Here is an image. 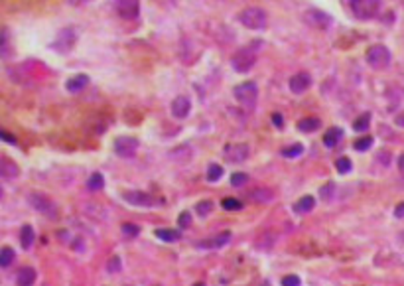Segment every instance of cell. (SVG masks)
Masks as SVG:
<instances>
[{"instance_id": "cell-42", "label": "cell", "mask_w": 404, "mask_h": 286, "mask_svg": "<svg viewBox=\"0 0 404 286\" xmlns=\"http://www.w3.org/2000/svg\"><path fill=\"white\" fill-rule=\"evenodd\" d=\"M300 282H302V280H300L298 276H292V274H290V276H284V278H282V284H286V286H290V284L300 286Z\"/></svg>"}, {"instance_id": "cell-48", "label": "cell", "mask_w": 404, "mask_h": 286, "mask_svg": "<svg viewBox=\"0 0 404 286\" xmlns=\"http://www.w3.org/2000/svg\"><path fill=\"white\" fill-rule=\"evenodd\" d=\"M396 122H398V124H404V117H398V121Z\"/></svg>"}, {"instance_id": "cell-9", "label": "cell", "mask_w": 404, "mask_h": 286, "mask_svg": "<svg viewBox=\"0 0 404 286\" xmlns=\"http://www.w3.org/2000/svg\"><path fill=\"white\" fill-rule=\"evenodd\" d=\"M225 158L229 160V162H245L247 158H249V154H251V148H249V144H245V142H233V144H227L225 146Z\"/></svg>"}, {"instance_id": "cell-13", "label": "cell", "mask_w": 404, "mask_h": 286, "mask_svg": "<svg viewBox=\"0 0 404 286\" xmlns=\"http://www.w3.org/2000/svg\"><path fill=\"white\" fill-rule=\"evenodd\" d=\"M310 87H312V75L306 73V71H300V73H296V75L290 79V91L294 95H302V93H306Z\"/></svg>"}, {"instance_id": "cell-14", "label": "cell", "mask_w": 404, "mask_h": 286, "mask_svg": "<svg viewBox=\"0 0 404 286\" xmlns=\"http://www.w3.org/2000/svg\"><path fill=\"white\" fill-rule=\"evenodd\" d=\"M190 111H192V101H190V97L178 95V97L172 101V115H174L176 119H185V117L190 115Z\"/></svg>"}, {"instance_id": "cell-37", "label": "cell", "mask_w": 404, "mask_h": 286, "mask_svg": "<svg viewBox=\"0 0 404 286\" xmlns=\"http://www.w3.org/2000/svg\"><path fill=\"white\" fill-rule=\"evenodd\" d=\"M122 233H124L126 237H130V239H134L136 235L140 233V229H138V225H134V223H124V225H122Z\"/></svg>"}, {"instance_id": "cell-22", "label": "cell", "mask_w": 404, "mask_h": 286, "mask_svg": "<svg viewBox=\"0 0 404 286\" xmlns=\"http://www.w3.org/2000/svg\"><path fill=\"white\" fill-rule=\"evenodd\" d=\"M154 235L166 243H176V241H180L181 239V233L178 231V229H156V231H154Z\"/></svg>"}, {"instance_id": "cell-11", "label": "cell", "mask_w": 404, "mask_h": 286, "mask_svg": "<svg viewBox=\"0 0 404 286\" xmlns=\"http://www.w3.org/2000/svg\"><path fill=\"white\" fill-rule=\"evenodd\" d=\"M115 6L124 20H136L140 14V0H115Z\"/></svg>"}, {"instance_id": "cell-30", "label": "cell", "mask_w": 404, "mask_h": 286, "mask_svg": "<svg viewBox=\"0 0 404 286\" xmlns=\"http://www.w3.org/2000/svg\"><path fill=\"white\" fill-rule=\"evenodd\" d=\"M223 178V168L219 164H211L207 168V180L209 181H219Z\"/></svg>"}, {"instance_id": "cell-5", "label": "cell", "mask_w": 404, "mask_h": 286, "mask_svg": "<svg viewBox=\"0 0 404 286\" xmlns=\"http://www.w3.org/2000/svg\"><path fill=\"white\" fill-rule=\"evenodd\" d=\"M77 44V32L75 28L67 26L56 36V40L51 42V49H56L58 54H69Z\"/></svg>"}, {"instance_id": "cell-12", "label": "cell", "mask_w": 404, "mask_h": 286, "mask_svg": "<svg viewBox=\"0 0 404 286\" xmlns=\"http://www.w3.org/2000/svg\"><path fill=\"white\" fill-rule=\"evenodd\" d=\"M138 150V140L132 136H119L115 140V152L122 158H132Z\"/></svg>"}, {"instance_id": "cell-19", "label": "cell", "mask_w": 404, "mask_h": 286, "mask_svg": "<svg viewBox=\"0 0 404 286\" xmlns=\"http://www.w3.org/2000/svg\"><path fill=\"white\" fill-rule=\"evenodd\" d=\"M314 207H315V199L312 196L300 197L298 201L294 203V211H296V213H302V215H306V213L314 211Z\"/></svg>"}, {"instance_id": "cell-39", "label": "cell", "mask_w": 404, "mask_h": 286, "mask_svg": "<svg viewBox=\"0 0 404 286\" xmlns=\"http://www.w3.org/2000/svg\"><path fill=\"white\" fill-rule=\"evenodd\" d=\"M333 192H335V186L330 181V184H326V186L319 190V196H321V199H326V201H328V199L333 197Z\"/></svg>"}, {"instance_id": "cell-43", "label": "cell", "mask_w": 404, "mask_h": 286, "mask_svg": "<svg viewBox=\"0 0 404 286\" xmlns=\"http://www.w3.org/2000/svg\"><path fill=\"white\" fill-rule=\"evenodd\" d=\"M272 122H274L278 128H282V126H284V119H282L278 113H274V115H272Z\"/></svg>"}, {"instance_id": "cell-6", "label": "cell", "mask_w": 404, "mask_h": 286, "mask_svg": "<svg viewBox=\"0 0 404 286\" xmlns=\"http://www.w3.org/2000/svg\"><path fill=\"white\" fill-rule=\"evenodd\" d=\"M233 95H235V99L239 101L240 105L255 107L256 99H258V87H256L255 81H245V83H240V85H237L233 89Z\"/></svg>"}, {"instance_id": "cell-4", "label": "cell", "mask_w": 404, "mask_h": 286, "mask_svg": "<svg viewBox=\"0 0 404 286\" xmlns=\"http://www.w3.org/2000/svg\"><path fill=\"white\" fill-rule=\"evenodd\" d=\"M390 60H392L390 49L383 44L373 45V47H369V51H367V63H369L373 69H387L390 65Z\"/></svg>"}, {"instance_id": "cell-23", "label": "cell", "mask_w": 404, "mask_h": 286, "mask_svg": "<svg viewBox=\"0 0 404 286\" xmlns=\"http://www.w3.org/2000/svg\"><path fill=\"white\" fill-rule=\"evenodd\" d=\"M341 138H343V131L337 128V126H333V128H330V133L324 136V144H326L328 148H335V146L339 144Z\"/></svg>"}, {"instance_id": "cell-40", "label": "cell", "mask_w": 404, "mask_h": 286, "mask_svg": "<svg viewBox=\"0 0 404 286\" xmlns=\"http://www.w3.org/2000/svg\"><path fill=\"white\" fill-rule=\"evenodd\" d=\"M178 223H180L181 229H187V227L192 225V213L190 211H181L180 217H178Z\"/></svg>"}, {"instance_id": "cell-17", "label": "cell", "mask_w": 404, "mask_h": 286, "mask_svg": "<svg viewBox=\"0 0 404 286\" xmlns=\"http://www.w3.org/2000/svg\"><path fill=\"white\" fill-rule=\"evenodd\" d=\"M229 239H231V231H223V233H219V235H215L211 241H205V243H199L197 247L199 249H219V247H223V245H227L229 243Z\"/></svg>"}, {"instance_id": "cell-44", "label": "cell", "mask_w": 404, "mask_h": 286, "mask_svg": "<svg viewBox=\"0 0 404 286\" xmlns=\"http://www.w3.org/2000/svg\"><path fill=\"white\" fill-rule=\"evenodd\" d=\"M0 138L2 140H8L10 144H16V136H12V135H8V133H4L2 128H0Z\"/></svg>"}, {"instance_id": "cell-45", "label": "cell", "mask_w": 404, "mask_h": 286, "mask_svg": "<svg viewBox=\"0 0 404 286\" xmlns=\"http://www.w3.org/2000/svg\"><path fill=\"white\" fill-rule=\"evenodd\" d=\"M394 215H396L398 219H404V201H402V203H398V205L394 207Z\"/></svg>"}, {"instance_id": "cell-29", "label": "cell", "mask_w": 404, "mask_h": 286, "mask_svg": "<svg viewBox=\"0 0 404 286\" xmlns=\"http://www.w3.org/2000/svg\"><path fill=\"white\" fill-rule=\"evenodd\" d=\"M369 126H371V115H369V113H365L363 117H359L357 121L353 122V131H357V133L369 131Z\"/></svg>"}, {"instance_id": "cell-50", "label": "cell", "mask_w": 404, "mask_h": 286, "mask_svg": "<svg viewBox=\"0 0 404 286\" xmlns=\"http://www.w3.org/2000/svg\"><path fill=\"white\" fill-rule=\"evenodd\" d=\"M400 239H402V241H404V231H402V233H400Z\"/></svg>"}, {"instance_id": "cell-3", "label": "cell", "mask_w": 404, "mask_h": 286, "mask_svg": "<svg viewBox=\"0 0 404 286\" xmlns=\"http://www.w3.org/2000/svg\"><path fill=\"white\" fill-rule=\"evenodd\" d=\"M231 65L237 73H249L256 65V54L251 47H243L239 51H235V56L231 58Z\"/></svg>"}, {"instance_id": "cell-20", "label": "cell", "mask_w": 404, "mask_h": 286, "mask_svg": "<svg viewBox=\"0 0 404 286\" xmlns=\"http://www.w3.org/2000/svg\"><path fill=\"white\" fill-rule=\"evenodd\" d=\"M249 197H251V201H255V203H266V201H270V199L274 197V192L268 190V188H256V190H253V192L249 194Z\"/></svg>"}, {"instance_id": "cell-41", "label": "cell", "mask_w": 404, "mask_h": 286, "mask_svg": "<svg viewBox=\"0 0 404 286\" xmlns=\"http://www.w3.org/2000/svg\"><path fill=\"white\" fill-rule=\"evenodd\" d=\"M376 158H379V162H381V164L383 166H389L390 164V154L387 150H381L379 152V156H376Z\"/></svg>"}, {"instance_id": "cell-2", "label": "cell", "mask_w": 404, "mask_h": 286, "mask_svg": "<svg viewBox=\"0 0 404 286\" xmlns=\"http://www.w3.org/2000/svg\"><path fill=\"white\" fill-rule=\"evenodd\" d=\"M349 6H351L355 18L373 20L381 10V0H349Z\"/></svg>"}, {"instance_id": "cell-26", "label": "cell", "mask_w": 404, "mask_h": 286, "mask_svg": "<svg viewBox=\"0 0 404 286\" xmlns=\"http://www.w3.org/2000/svg\"><path fill=\"white\" fill-rule=\"evenodd\" d=\"M14 256H16V253L12 247H2V249H0V267H2V269L10 267V265L14 263Z\"/></svg>"}, {"instance_id": "cell-21", "label": "cell", "mask_w": 404, "mask_h": 286, "mask_svg": "<svg viewBox=\"0 0 404 286\" xmlns=\"http://www.w3.org/2000/svg\"><path fill=\"white\" fill-rule=\"evenodd\" d=\"M16 282L20 286H30L36 282V271L32 269V267H24V269H20L18 272V276H16Z\"/></svg>"}, {"instance_id": "cell-24", "label": "cell", "mask_w": 404, "mask_h": 286, "mask_svg": "<svg viewBox=\"0 0 404 286\" xmlns=\"http://www.w3.org/2000/svg\"><path fill=\"white\" fill-rule=\"evenodd\" d=\"M319 126H321V121L315 117H306V119L298 121V131L302 133H315Z\"/></svg>"}, {"instance_id": "cell-35", "label": "cell", "mask_w": 404, "mask_h": 286, "mask_svg": "<svg viewBox=\"0 0 404 286\" xmlns=\"http://www.w3.org/2000/svg\"><path fill=\"white\" fill-rule=\"evenodd\" d=\"M221 205H223V207L227 211H239V210H243V203H240L239 199H235V197H225Z\"/></svg>"}, {"instance_id": "cell-16", "label": "cell", "mask_w": 404, "mask_h": 286, "mask_svg": "<svg viewBox=\"0 0 404 286\" xmlns=\"http://www.w3.org/2000/svg\"><path fill=\"white\" fill-rule=\"evenodd\" d=\"M18 176H20V166L16 164L14 160L6 158V156H0V178L14 180Z\"/></svg>"}, {"instance_id": "cell-27", "label": "cell", "mask_w": 404, "mask_h": 286, "mask_svg": "<svg viewBox=\"0 0 404 286\" xmlns=\"http://www.w3.org/2000/svg\"><path fill=\"white\" fill-rule=\"evenodd\" d=\"M87 188H89V192H101V190L105 188V178H103V174L95 172L89 180H87Z\"/></svg>"}, {"instance_id": "cell-34", "label": "cell", "mask_w": 404, "mask_h": 286, "mask_svg": "<svg viewBox=\"0 0 404 286\" xmlns=\"http://www.w3.org/2000/svg\"><path fill=\"white\" fill-rule=\"evenodd\" d=\"M106 271L111 272V274H119L122 271V263H120V256H111L109 258V263H106Z\"/></svg>"}, {"instance_id": "cell-10", "label": "cell", "mask_w": 404, "mask_h": 286, "mask_svg": "<svg viewBox=\"0 0 404 286\" xmlns=\"http://www.w3.org/2000/svg\"><path fill=\"white\" fill-rule=\"evenodd\" d=\"M122 199L134 207H152L156 203V199L146 194V192H138V190H130V192H124L122 194Z\"/></svg>"}, {"instance_id": "cell-38", "label": "cell", "mask_w": 404, "mask_h": 286, "mask_svg": "<svg viewBox=\"0 0 404 286\" xmlns=\"http://www.w3.org/2000/svg\"><path fill=\"white\" fill-rule=\"evenodd\" d=\"M247 180H249V176H247V174H243V172H237V174H233V176H231V184H233L235 188L245 186V184H247Z\"/></svg>"}, {"instance_id": "cell-8", "label": "cell", "mask_w": 404, "mask_h": 286, "mask_svg": "<svg viewBox=\"0 0 404 286\" xmlns=\"http://www.w3.org/2000/svg\"><path fill=\"white\" fill-rule=\"evenodd\" d=\"M28 203H30L38 213H44L45 217H56V215H58L56 203H53L47 196H44V194H38V192L30 194V196H28Z\"/></svg>"}, {"instance_id": "cell-49", "label": "cell", "mask_w": 404, "mask_h": 286, "mask_svg": "<svg viewBox=\"0 0 404 286\" xmlns=\"http://www.w3.org/2000/svg\"><path fill=\"white\" fill-rule=\"evenodd\" d=\"M2 196H4V190H2V186H0V199H2Z\"/></svg>"}, {"instance_id": "cell-36", "label": "cell", "mask_w": 404, "mask_h": 286, "mask_svg": "<svg viewBox=\"0 0 404 286\" xmlns=\"http://www.w3.org/2000/svg\"><path fill=\"white\" fill-rule=\"evenodd\" d=\"M302 152H304V146H302V144H294V146H290V148H284V150H282V156H286V158H296Z\"/></svg>"}, {"instance_id": "cell-1", "label": "cell", "mask_w": 404, "mask_h": 286, "mask_svg": "<svg viewBox=\"0 0 404 286\" xmlns=\"http://www.w3.org/2000/svg\"><path fill=\"white\" fill-rule=\"evenodd\" d=\"M237 18H239L240 24L245 28H249V30H264L266 24H268L266 10H262L258 6H247V8H243Z\"/></svg>"}, {"instance_id": "cell-18", "label": "cell", "mask_w": 404, "mask_h": 286, "mask_svg": "<svg viewBox=\"0 0 404 286\" xmlns=\"http://www.w3.org/2000/svg\"><path fill=\"white\" fill-rule=\"evenodd\" d=\"M87 83H89V75H85V73H79V75L71 77L67 83H65V87L69 93H79V91H83L87 87Z\"/></svg>"}, {"instance_id": "cell-25", "label": "cell", "mask_w": 404, "mask_h": 286, "mask_svg": "<svg viewBox=\"0 0 404 286\" xmlns=\"http://www.w3.org/2000/svg\"><path fill=\"white\" fill-rule=\"evenodd\" d=\"M34 239H36L34 229L30 225L22 227V231H20V245H22V249H30L32 245H34Z\"/></svg>"}, {"instance_id": "cell-47", "label": "cell", "mask_w": 404, "mask_h": 286, "mask_svg": "<svg viewBox=\"0 0 404 286\" xmlns=\"http://www.w3.org/2000/svg\"><path fill=\"white\" fill-rule=\"evenodd\" d=\"M398 170H400V172H404V152L400 154V158H398Z\"/></svg>"}, {"instance_id": "cell-7", "label": "cell", "mask_w": 404, "mask_h": 286, "mask_svg": "<svg viewBox=\"0 0 404 286\" xmlns=\"http://www.w3.org/2000/svg\"><path fill=\"white\" fill-rule=\"evenodd\" d=\"M304 22L314 30H328L333 24V18L319 8H310V10L304 12Z\"/></svg>"}, {"instance_id": "cell-28", "label": "cell", "mask_w": 404, "mask_h": 286, "mask_svg": "<svg viewBox=\"0 0 404 286\" xmlns=\"http://www.w3.org/2000/svg\"><path fill=\"white\" fill-rule=\"evenodd\" d=\"M170 158H174V160H178V162H185V160L192 158V148H190V146H181L178 150H172L170 152Z\"/></svg>"}, {"instance_id": "cell-33", "label": "cell", "mask_w": 404, "mask_h": 286, "mask_svg": "<svg viewBox=\"0 0 404 286\" xmlns=\"http://www.w3.org/2000/svg\"><path fill=\"white\" fill-rule=\"evenodd\" d=\"M195 211H197V215H201V217H207L211 211H213V201H209V199H205V201H199V203L195 205Z\"/></svg>"}, {"instance_id": "cell-15", "label": "cell", "mask_w": 404, "mask_h": 286, "mask_svg": "<svg viewBox=\"0 0 404 286\" xmlns=\"http://www.w3.org/2000/svg\"><path fill=\"white\" fill-rule=\"evenodd\" d=\"M14 56L12 36L8 28H0V60H10Z\"/></svg>"}, {"instance_id": "cell-46", "label": "cell", "mask_w": 404, "mask_h": 286, "mask_svg": "<svg viewBox=\"0 0 404 286\" xmlns=\"http://www.w3.org/2000/svg\"><path fill=\"white\" fill-rule=\"evenodd\" d=\"M71 6H83V4H87L89 0H67Z\"/></svg>"}, {"instance_id": "cell-32", "label": "cell", "mask_w": 404, "mask_h": 286, "mask_svg": "<svg viewBox=\"0 0 404 286\" xmlns=\"http://www.w3.org/2000/svg\"><path fill=\"white\" fill-rule=\"evenodd\" d=\"M335 168H337L339 174H347V172H351L353 164H351V160H349L347 156H341V158L335 160Z\"/></svg>"}, {"instance_id": "cell-31", "label": "cell", "mask_w": 404, "mask_h": 286, "mask_svg": "<svg viewBox=\"0 0 404 286\" xmlns=\"http://www.w3.org/2000/svg\"><path fill=\"white\" fill-rule=\"evenodd\" d=\"M371 146H373V136L359 138V140H355V144H353V148H355L357 152H367Z\"/></svg>"}]
</instances>
